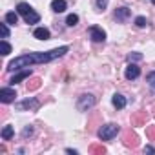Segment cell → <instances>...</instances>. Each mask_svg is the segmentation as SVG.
I'll list each match as a JSON object with an SVG mask.
<instances>
[{"mask_svg":"<svg viewBox=\"0 0 155 155\" xmlns=\"http://www.w3.org/2000/svg\"><path fill=\"white\" fill-rule=\"evenodd\" d=\"M13 133H15L13 126H4V130H2V139H4V140H9V139L13 137Z\"/></svg>","mask_w":155,"mask_h":155,"instance_id":"16","label":"cell"},{"mask_svg":"<svg viewBox=\"0 0 155 155\" xmlns=\"http://www.w3.org/2000/svg\"><path fill=\"white\" fill-rule=\"evenodd\" d=\"M95 106V97L91 93H84L79 97V102H77V108H79L81 111H88L90 108Z\"/></svg>","mask_w":155,"mask_h":155,"instance_id":"3","label":"cell"},{"mask_svg":"<svg viewBox=\"0 0 155 155\" xmlns=\"http://www.w3.org/2000/svg\"><path fill=\"white\" fill-rule=\"evenodd\" d=\"M146 24H148V22H146L144 17H137V18H135V26H137V28H144Z\"/></svg>","mask_w":155,"mask_h":155,"instance_id":"21","label":"cell"},{"mask_svg":"<svg viewBox=\"0 0 155 155\" xmlns=\"http://www.w3.org/2000/svg\"><path fill=\"white\" fill-rule=\"evenodd\" d=\"M31 77V69H28V68H24V69H18V73H15L13 77H11V84H18V82H22V81H26V79H29Z\"/></svg>","mask_w":155,"mask_h":155,"instance_id":"8","label":"cell"},{"mask_svg":"<svg viewBox=\"0 0 155 155\" xmlns=\"http://www.w3.org/2000/svg\"><path fill=\"white\" fill-rule=\"evenodd\" d=\"M90 38L93 42H104L106 40V31L99 26H91L90 28Z\"/></svg>","mask_w":155,"mask_h":155,"instance_id":"5","label":"cell"},{"mask_svg":"<svg viewBox=\"0 0 155 155\" xmlns=\"http://www.w3.org/2000/svg\"><path fill=\"white\" fill-rule=\"evenodd\" d=\"M66 24H68L69 28H73V26H77V24H79V15H75V13H71V15H68V18H66Z\"/></svg>","mask_w":155,"mask_h":155,"instance_id":"17","label":"cell"},{"mask_svg":"<svg viewBox=\"0 0 155 155\" xmlns=\"http://www.w3.org/2000/svg\"><path fill=\"white\" fill-rule=\"evenodd\" d=\"M69 51L68 46H60V48H55L51 51H37V53H26V55H20L17 57L15 60H11L8 64V69L9 71H18V69H24V68H29L33 64H46V62H51L62 55H66Z\"/></svg>","mask_w":155,"mask_h":155,"instance_id":"1","label":"cell"},{"mask_svg":"<svg viewBox=\"0 0 155 155\" xmlns=\"http://www.w3.org/2000/svg\"><path fill=\"white\" fill-rule=\"evenodd\" d=\"M9 53H11V46H9V44L6 42V38H4V40H2V55L8 57Z\"/></svg>","mask_w":155,"mask_h":155,"instance_id":"19","label":"cell"},{"mask_svg":"<svg viewBox=\"0 0 155 155\" xmlns=\"http://www.w3.org/2000/svg\"><path fill=\"white\" fill-rule=\"evenodd\" d=\"M111 102H113V106H115L117 110H122V108L126 106V97L120 95V93H115L113 99H111Z\"/></svg>","mask_w":155,"mask_h":155,"instance_id":"12","label":"cell"},{"mask_svg":"<svg viewBox=\"0 0 155 155\" xmlns=\"http://www.w3.org/2000/svg\"><path fill=\"white\" fill-rule=\"evenodd\" d=\"M6 22H8V24H11V26H15V24L18 22V13H15V11L6 13Z\"/></svg>","mask_w":155,"mask_h":155,"instance_id":"15","label":"cell"},{"mask_svg":"<svg viewBox=\"0 0 155 155\" xmlns=\"http://www.w3.org/2000/svg\"><path fill=\"white\" fill-rule=\"evenodd\" d=\"M66 8H68L66 0H53V2H51V9H53L55 13H64Z\"/></svg>","mask_w":155,"mask_h":155,"instance_id":"11","label":"cell"},{"mask_svg":"<svg viewBox=\"0 0 155 155\" xmlns=\"http://www.w3.org/2000/svg\"><path fill=\"white\" fill-rule=\"evenodd\" d=\"M15 97H17V91H15L13 88H2V90H0V101H2L4 104L13 102Z\"/></svg>","mask_w":155,"mask_h":155,"instance_id":"7","label":"cell"},{"mask_svg":"<svg viewBox=\"0 0 155 155\" xmlns=\"http://www.w3.org/2000/svg\"><path fill=\"white\" fill-rule=\"evenodd\" d=\"M130 15H131V9L130 8H119V9H115V18L119 22H126L130 18Z\"/></svg>","mask_w":155,"mask_h":155,"instance_id":"9","label":"cell"},{"mask_svg":"<svg viewBox=\"0 0 155 155\" xmlns=\"http://www.w3.org/2000/svg\"><path fill=\"white\" fill-rule=\"evenodd\" d=\"M0 29H2V38H8V37H9V28H8V22H2V24H0Z\"/></svg>","mask_w":155,"mask_h":155,"instance_id":"20","label":"cell"},{"mask_svg":"<svg viewBox=\"0 0 155 155\" xmlns=\"http://www.w3.org/2000/svg\"><path fill=\"white\" fill-rule=\"evenodd\" d=\"M144 151H146V153H155V148H153V146H146Z\"/></svg>","mask_w":155,"mask_h":155,"instance_id":"25","label":"cell"},{"mask_svg":"<svg viewBox=\"0 0 155 155\" xmlns=\"http://www.w3.org/2000/svg\"><path fill=\"white\" fill-rule=\"evenodd\" d=\"M151 2H153V4H155V0H151Z\"/></svg>","mask_w":155,"mask_h":155,"instance_id":"28","label":"cell"},{"mask_svg":"<svg viewBox=\"0 0 155 155\" xmlns=\"http://www.w3.org/2000/svg\"><path fill=\"white\" fill-rule=\"evenodd\" d=\"M119 131H120V128H119L117 124H113V122L104 124V126L99 130V139H101V140H111Z\"/></svg>","mask_w":155,"mask_h":155,"instance_id":"2","label":"cell"},{"mask_svg":"<svg viewBox=\"0 0 155 155\" xmlns=\"http://www.w3.org/2000/svg\"><path fill=\"white\" fill-rule=\"evenodd\" d=\"M31 133H33V128H31V126H29V128H26V130L22 131V135H24V137H28V135H31Z\"/></svg>","mask_w":155,"mask_h":155,"instance_id":"24","label":"cell"},{"mask_svg":"<svg viewBox=\"0 0 155 155\" xmlns=\"http://www.w3.org/2000/svg\"><path fill=\"white\" fill-rule=\"evenodd\" d=\"M33 11V8L29 6V4H26V2H20L18 6H17V13L18 15H22V17H26L28 13H31Z\"/></svg>","mask_w":155,"mask_h":155,"instance_id":"13","label":"cell"},{"mask_svg":"<svg viewBox=\"0 0 155 155\" xmlns=\"http://www.w3.org/2000/svg\"><path fill=\"white\" fill-rule=\"evenodd\" d=\"M106 6H108V0H97V8L99 9H106Z\"/></svg>","mask_w":155,"mask_h":155,"instance_id":"23","label":"cell"},{"mask_svg":"<svg viewBox=\"0 0 155 155\" xmlns=\"http://www.w3.org/2000/svg\"><path fill=\"white\" fill-rule=\"evenodd\" d=\"M40 106V102L37 101V99H26V101H20V102H17L15 104V108L18 110V111H29V110H37Z\"/></svg>","mask_w":155,"mask_h":155,"instance_id":"4","label":"cell"},{"mask_svg":"<svg viewBox=\"0 0 155 155\" xmlns=\"http://www.w3.org/2000/svg\"><path fill=\"white\" fill-rule=\"evenodd\" d=\"M140 58H142L140 53H130V55H128V60H130V62H131V60H140Z\"/></svg>","mask_w":155,"mask_h":155,"instance_id":"22","label":"cell"},{"mask_svg":"<svg viewBox=\"0 0 155 155\" xmlns=\"http://www.w3.org/2000/svg\"><path fill=\"white\" fill-rule=\"evenodd\" d=\"M33 37L35 38H38V40H49V29H46V28H37L35 31H33Z\"/></svg>","mask_w":155,"mask_h":155,"instance_id":"10","label":"cell"},{"mask_svg":"<svg viewBox=\"0 0 155 155\" xmlns=\"http://www.w3.org/2000/svg\"><path fill=\"white\" fill-rule=\"evenodd\" d=\"M91 150H93V151H101V153H104V151H106L104 148H99V146H95V148H91Z\"/></svg>","mask_w":155,"mask_h":155,"instance_id":"26","label":"cell"},{"mask_svg":"<svg viewBox=\"0 0 155 155\" xmlns=\"http://www.w3.org/2000/svg\"><path fill=\"white\" fill-rule=\"evenodd\" d=\"M24 20H26V24H37V22L40 20V15H38L37 11H31V13H28V15L24 17Z\"/></svg>","mask_w":155,"mask_h":155,"instance_id":"14","label":"cell"},{"mask_svg":"<svg viewBox=\"0 0 155 155\" xmlns=\"http://www.w3.org/2000/svg\"><path fill=\"white\" fill-rule=\"evenodd\" d=\"M146 82L151 86V90H155V71L148 73V77H146Z\"/></svg>","mask_w":155,"mask_h":155,"instance_id":"18","label":"cell"},{"mask_svg":"<svg viewBox=\"0 0 155 155\" xmlns=\"http://www.w3.org/2000/svg\"><path fill=\"white\" fill-rule=\"evenodd\" d=\"M66 151H68V153H73V155H77V150H71V148H68Z\"/></svg>","mask_w":155,"mask_h":155,"instance_id":"27","label":"cell"},{"mask_svg":"<svg viewBox=\"0 0 155 155\" xmlns=\"http://www.w3.org/2000/svg\"><path fill=\"white\" fill-rule=\"evenodd\" d=\"M139 75H140V68L137 66V64H133V62H130L128 66H126V71H124V77L128 81H135V79H139Z\"/></svg>","mask_w":155,"mask_h":155,"instance_id":"6","label":"cell"}]
</instances>
